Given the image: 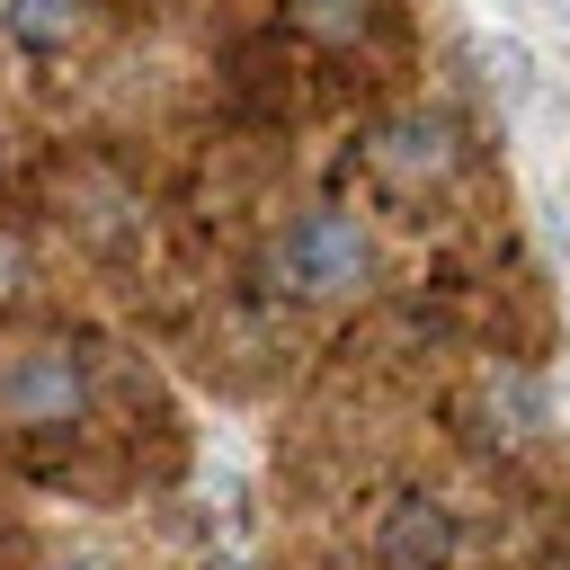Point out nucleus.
Wrapping results in <instances>:
<instances>
[{
  "label": "nucleus",
  "instance_id": "obj_5",
  "mask_svg": "<svg viewBox=\"0 0 570 570\" xmlns=\"http://www.w3.org/2000/svg\"><path fill=\"white\" fill-rule=\"evenodd\" d=\"M0 27H9V45H27V53H62V45L80 36V0H0Z\"/></svg>",
  "mask_w": 570,
  "mask_h": 570
},
{
  "label": "nucleus",
  "instance_id": "obj_8",
  "mask_svg": "<svg viewBox=\"0 0 570 570\" xmlns=\"http://www.w3.org/2000/svg\"><path fill=\"white\" fill-rule=\"evenodd\" d=\"M62 570H98V561H62Z\"/></svg>",
  "mask_w": 570,
  "mask_h": 570
},
{
  "label": "nucleus",
  "instance_id": "obj_4",
  "mask_svg": "<svg viewBox=\"0 0 570 570\" xmlns=\"http://www.w3.org/2000/svg\"><path fill=\"white\" fill-rule=\"evenodd\" d=\"M374 160H383L392 178H445V169H454V125H445V116H401V125H383Z\"/></svg>",
  "mask_w": 570,
  "mask_h": 570
},
{
  "label": "nucleus",
  "instance_id": "obj_6",
  "mask_svg": "<svg viewBox=\"0 0 570 570\" xmlns=\"http://www.w3.org/2000/svg\"><path fill=\"white\" fill-rule=\"evenodd\" d=\"M294 18H303L312 36H330V45H347V36H365L374 0H294Z\"/></svg>",
  "mask_w": 570,
  "mask_h": 570
},
{
  "label": "nucleus",
  "instance_id": "obj_1",
  "mask_svg": "<svg viewBox=\"0 0 570 570\" xmlns=\"http://www.w3.org/2000/svg\"><path fill=\"white\" fill-rule=\"evenodd\" d=\"M365 276V232L356 214H294L276 240V285L285 294H347Z\"/></svg>",
  "mask_w": 570,
  "mask_h": 570
},
{
  "label": "nucleus",
  "instance_id": "obj_3",
  "mask_svg": "<svg viewBox=\"0 0 570 570\" xmlns=\"http://www.w3.org/2000/svg\"><path fill=\"white\" fill-rule=\"evenodd\" d=\"M445 552H454V517L436 499H401L383 517V570H445Z\"/></svg>",
  "mask_w": 570,
  "mask_h": 570
},
{
  "label": "nucleus",
  "instance_id": "obj_7",
  "mask_svg": "<svg viewBox=\"0 0 570 570\" xmlns=\"http://www.w3.org/2000/svg\"><path fill=\"white\" fill-rule=\"evenodd\" d=\"M472 62H481V80H490V89H508V107H517V98L534 89V80H525V53H517V45H490V36H472Z\"/></svg>",
  "mask_w": 570,
  "mask_h": 570
},
{
  "label": "nucleus",
  "instance_id": "obj_2",
  "mask_svg": "<svg viewBox=\"0 0 570 570\" xmlns=\"http://www.w3.org/2000/svg\"><path fill=\"white\" fill-rule=\"evenodd\" d=\"M0 410L9 419H71L80 410V365L71 356H27L0 374Z\"/></svg>",
  "mask_w": 570,
  "mask_h": 570
},
{
  "label": "nucleus",
  "instance_id": "obj_9",
  "mask_svg": "<svg viewBox=\"0 0 570 570\" xmlns=\"http://www.w3.org/2000/svg\"><path fill=\"white\" fill-rule=\"evenodd\" d=\"M223 570H240V561H223Z\"/></svg>",
  "mask_w": 570,
  "mask_h": 570
}]
</instances>
